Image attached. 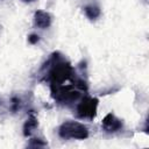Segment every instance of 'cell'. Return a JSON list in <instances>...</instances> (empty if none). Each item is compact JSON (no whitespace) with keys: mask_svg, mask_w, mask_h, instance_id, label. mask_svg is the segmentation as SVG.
<instances>
[{"mask_svg":"<svg viewBox=\"0 0 149 149\" xmlns=\"http://www.w3.org/2000/svg\"><path fill=\"white\" fill-rule=\"evenodd\" d=\"M83 10H84L85 16H86L88 20H91V21L97 20V19L100 16V14H101L100 7H99L98 5H93V3L85 6V7L83 8Z\"/></svg>","mask_w":149,"mask_h":149,"instance_id":"7","label":"cell"},{"mask_svg":"<svg viewBox=\"0 0 149 149\" xmlns=\"http://www.w3.org/2000/svg\"><path fill=\"white\" fill-rule=\"evenodd\" d=\"M21 1H23V2H34L35 0H21Z\"/></svg>","mask_w":149,"mask_h":149,"instance_id":"10","label":"cell"},{"mask_svg":"<svg viewBox=\"0 0 149 149\" xmlns=\"http://www.w3.org/2000/svg\"><path fill=\"white\" fill-rule=\"evenodd\" d=\"M38 41H40V36H38L37 34H30V35L28 36V42H29L30 44H36Z\"/></svg>","mask_w":149,"mask_h":149,"instance_id":"9","label":"cell"},{"mask_svg":"<svg viewBox=\"0 0 149 149\" xmlns=\"http://www.w3.org/2000/svg\"><path fill=\"white\" fill-rule=\"evenodd\" d=\"M38 126V120L34 114H30L27 119V121L23 125V135L24 136H30L37 128Z\"/></svg>","mask_w":149,"mask_h":149,"instance_id":"6","label":"cell"},{"mask_svg":"<svg viewBox=\"0 0 149 149\" xmlns=\"http://www.w3.org/2000/svg\"><path fill=\"white\" fill-rule=\"evenodd\" d=\"M58 136L63 140H86L88 137L87 127L78 121L68 120L58 127Z\"/></svg>","mask_w":149,"mask_h":149,"instance_id":"2","label":"cell"},{"mask_svg":"<svg viewBox=\"0 0 149 149\" xmlns=\"http://www.w3.org/2000/svg\"><path fill=\"white\" fill-rule=\"evenodd\" d=\"M47 142H44L41 139H31L30 142L28 143V147H33V148H43L47 147Z\"/></svg>","mask_w":149,"mask_h":149,"instance_id":"8","label":"cell"},{"mask_svg":"<svg viewBox=\"0 0 149 149\" xmlns=\"http://www.w3.org/2000/svg\"><path fill=\"white\" fill-rule=\"evenodd\" d=\"M101 127H102L104 132H106L108 134H114V133L120 132L123 128V122L118 116H115L113 113H108L102 119Z\"/></svg>","mask_w":149,"mask_h":149,"instance_id":"4","label":"cell"},{"mask_svg":"<svg viewBox=\"0 0 149 149\" xmlns=\"http://www.w3.org/2000/svg\"><path fill=\"white\" fill-rule=\"evenodd\" d=\"M98 104L99 100L97 98L84 94L76 104V116L80 120L92 121L97 115Z\"/></svg>","mask_w":149,"mask_h":149,"instance_id":"3","label":"cell"},{"mask_svg":"<svg viewBox=\"0 0 149 149\" xmlns=\"http://www.w3.org/2000/svg\"><path fill=\"white\" fill-rule=\"evenodd\" d=\"M38 74L40 80L48 83L50 87L74 81L79 76L77 74L74 68L61 52H52L41 66Z\"/></svg>","mask_w":149,"mask_h":149,"instance_id":"1","label":"cell"},{"mask_svg":"<svg viewBox=\"0 0 149 149\" xmlns=\"http://www.w3.org/2000/svg\"><path fill=\"white\" fill-rule=\"evenodd\" d=\"M52 17L48 12L44 10H36L34 14V24L40 29H47L51 26Z\"/></svg>","mask_w":149,"mask_h":149,"instance_id":"5","label":"cell"}]
</instances>
